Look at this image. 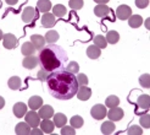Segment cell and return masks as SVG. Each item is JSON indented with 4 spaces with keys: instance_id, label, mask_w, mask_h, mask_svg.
<instances>
[{
    "instance_id": "obj_15",
    "label": "cell",
    "mask_w": 150,
    "mask_h": 135,
    "mask_svg": "<svg viewBox=\"0 0 150 135\" xmlns=\"http://www.w3.org/2000/svg\"><path fill=\"white\" fill-rule=\"evenodd\" d=\"M38 114L43 119H49V118H51L52 116H54V108H52L51 106H49V104H44V106H42L39 108Z\"/></svg>"
},
{
    "instance_id": "obj_46",
    "label": "cell",
    "mask_w": 150,
    "mask_h": 135,
    "mask_svg": "<svg viewBox=\"0 0 150 135\" xmlns=\"http://www.w3.org/2000/svg\"><path fill=\"white\" fill-rule=\"evenodd\" d=\"M149 21H150V19H146V20H145V27H146V28L150 27V22H149Z\"/></svg>"
},
{
    "instance_id": "obj_28",
    "label": "cell",
    "mask_w": 150,
    "mask_h": 135,
    "mask_svg": "<svg viewBox=\"0 0 150 135\" xmlns=\"http://www.w3.org/2000/svg\"><path fill=\"white\" fill-rule=\"evenodd\" d=\"M52 14L55 17H64L66 15V7L61 4H57L52 7Z\"/></svg>"
},
{
    "instance_id": "obj_18",
    "label": "cell",
    "mask_w": 150,
    "mask_h": 135,
    "mask_svg": "<svg viewBox=\"0 0 150 135\" xmlns=\"http://www.w3.org/2000/svg\"><path fill=\"white\" fill-rule=\"evenodd\" d=\"M40 129L43 130V133H45V134H51L52 131H54V128H55V124L52 121H50V118L49 119H44L43 122H40Z\"/></svg>"
},
{
    "instance_id": "obj_9",
    "label": "cell",
    "mask_w": 150,
    "mask_h": 135,
    "mask_svg": "<svg viewBox=\"0 0 150 135\" xmlns=\"http://www.w3.org/2000/svg\"><path fill=\"white\" fill-rule=\"evenodd\" d=\"M40 22H42V26H43V27H45V28H51L52 26L56 24V20H55L54 14L44 12V15H43V17H42Z\"/></svg>"
},
{
    "instance_id": "obj_31",
    "label": "cell",
    "mask_w": 150,
    "mask_h": 135,
    "mask_svg": "<svg viewBox=\"0 0 150 135\" xmlns=\"http://www.w3.org/2000/svg\"><path fill=\"white\" fill-rule=\"evenodd\" d=\"M70 123H71V126H73L74 129H78V128H82V125L84 124V121L81 116H73L70 119Z\"/></svg>"
},
{
    "instance_id": "obj_38",
    "label": "cell",
    "mask_w": 150,
    "mask_h": 135,
    "mask_svg": "<svg viewBox=\"0 0 150 135\" xmlns=\"http://www.w3.org/2000/svg\"><path fill=\"white\" fill-rule=\"evenodd\" d=\"M128 134L129 135H142L143 134V129L139 125H132L128 129Z\"/></svg>"
},
{
    "instance_id": "obj_43",
    "label": "cell",
    "mask_w": 150,
    "mask_h": 135,
    "mask_svg": "<svg viewBox=\"0 0 150 135\" xmlns=\"http://www.w3.org/2000/svg\"><path fill=\"white\" fill-rule=\"evenodd\" d=\"M6 4H9V5H15V4H17L18 0H5Z\"/></svg>"
},
{
    "instance_id": "obj_14",
    "label": "cell",
    "mask_w": 150,
    "mask_h": 135,
    "mask_svg": "<svg viewBox=\"0 0 150 135\" xmlns=\"http://www.w3.org/2000/svg\"><path fill=\"white\" fill-rule=\"evenodd\" d=\"M22 65H23V68H26V69L32 70L38 65V58L34 55H27V57H25L23 62H22Z\"/></svg>"
},
{
    "instance_id": "obj_5",
    "label": "cell",
    "mask_w": 150,
    "mask_h": 135,
    "mask_svg": "<svg viewBox=\"0 0 150 135\" xmlns=\"http://www.w3.org/2000/svg\"><path fill=\"white\" fill-rule=\"evenodd\" d=\"M3 44H4V47L6 49H13V48H16L17 47V44H18V41L17 38L15 37L12 33H6L3 36Z\"/></svg>"
},
{
    "instance_id": "obj_33",
    "label": "cell",
    "mask_w": 150,
    "mask_h": 135,
    "mask_svg": "<svg viewBox=\"0 0 150 135\" xmlns=\"http://www.w3.org/2000/svg\"><path fill=\"white\" fill-rule=\"evenodd\" d=\"M65 70H67L69 73H71V74H78V70H79V65H78V63L77 62H71V63H69L67 64V66L65 68Z\"/></svg>"
},
{
    "instance_id": "obj_26",
    "label": "cell",
    "mask_w": 150,
    "mask_h": 135,
    "mask_svg": "<svg viewBox=\"0 0 150 135\" xmlns=\"http://www.w3.org/2000/svg\"><path fill=\"white\" fill-rule=\"evenodd\" d=\"M7 85H9V87L11 90H13V91H15V90H18L21 87L22 81H21V79L18 76H11L9 79V81H7Z\"/></svg>"
},
{
    "instance_id": "obj_44",
    "label": "cell",
    "mask_w": 150,
    "mask_h": 135,
    "mask_svg": "<svg viewBox=\"0 0 150 135\" xmlns=\"http://www.w3.org/2000/svg\"><path fill=\"white\" fill-rule=\"evenodd\" d=\"M4 106H5V100L1 96H0V109H3V108H4Z\"/></svg>"
},
{
    "instance_id": "obj_22",
    "label": "cell",
    "mask_w": 150,
    "mask_h": 135,
    "mask_svg": "<svg viewBox=\"0 0 150 135\" xmlns=\"http://www.w3.org/2000/svg\"><path fill=\"white\" fill-rule=\"evenodd\" d=\"M101 54V49L99 47H96L95 44H93V46H89L87 48V55L88 58L91 59H98Z\"/></svg>"
},
{
    "instance_id": "obj_6",
    "label": "cell",
    "mask_w": 150,
    "mask_h": 135,
    "mask_svg": "<svg viewBox=\"0 0 150 135\" xmlns=\"http://www.w3.org/2000/svg\"><path fill=\"white\" fill-rule=\"evenodd\" d=\"M108 118L112 122H118L121 121L125 116V112L122 108H118V107H114V108H110V111L106 113Z\"/></svg>"
},
{
    "instance_id": "obj_21",
    "label": "cell",
    "mask_w": 150,
    "mask_h": 135,
    "mask_svg": "<svg viewBox=\"0 0 150 135\" xmlns=\"http://www.w3.org/2000/svg\"><path fill=\"white\" fill-rule=\"evenodd\" d=\"M142 24H143V19L140 15H131L128 17V25L132 28H138L142 26Z\"/></svg>"
},
{
    "instance_id": "obj_17",
    "label": "cell",
    "mask_w": 150,
    "mask_h": 135,
    "mask_svg": "<svg viewBox=\"0 0 150 135\" xmlns=\"http://www.w3.org/2000/svg\"><path fill=\"white\" fill-rule=\"evenodd\" d=\"M137 106L144 111H148L150 107V96L149 95H142L137 100Z\"/></svg>"
},
{
    "instance_id": "obj_1",
    "label": "cell",
    "mask_w": 150,
    "mask_h": 135,
    "mask_svg": "<svg viewBox=\"0 0 150 135\" xmlns=\"http://www.w3.org/2000/svg\"><path fill=\"white\" fill-rule=\"evenodd\" d=\"M47 82L50 95L61 101L71 100L73 96H76L79 86L74 74H71L64 69L51 71L47 79Z\"/></svg>"
},
{
    "instance_id": "obj_3",
    "label": "cell",
    "mask_w": 150,
    "mask_h": 135,
    "mask_svg": "<svg viewBox=\"0 0 150 135\" xmlns=\"http://www.w3.org/2000/svg\"><path fill=\"white\" fill-rule=\"evenodd\" d=\"M106 106H103V104H95V106L92 107L91 109V114L94 119H96V121H101V119H104L105 117H106Z\"/></svg>"
},
{
    "instance_id": "obj_45",
    "label": "cell",
    "mask_w": 150,
    "mask_h": 135,
    "mask_svg": "<svg viewBox=\"0 0 150 135\" xmlns=\"http://www.w3.org/2000/svg\"><path fill=\"white\" fill-rule=\"evenodd\" d=\"M94 1H95L96 4H108L110 0H94Z\"/></svg>"
},
{
    "instance_id": "obj_42",
    "label": "cell",
    "mask_w": 150,
    "mask_h": 135,
    "mask_svg": "<svg viewBox=\"0 0 150 135\" xmlns=\"http://www.w3.org/2000/svg\"><path fill=\"white\" fill-rule=\"evenodd\" d=\"M31 134L32 135H43V130L42 129H37V128H32L31 129Z\"/></svg>"
},
{
    "instance_id": "obj_32",
    "label": "cell",
    "mask_w": 150,
    "mask_h": 135,
    "mask_svg": "<svg viewBox=\"0 0 150 135\" xmlns=\"http://www.w3.org/2000/svg\"><path fill=\"white\" fill-rule=\"evenodd\" d=\"M59 37L60 36H59V33L56 31H48L44 38H45V42L51 44V43H55L56 41H59Z\"/></svg>"
},
{
    "instance_id": "obj_34",
    "label": "cell",
    "mask_w": 150,
    "mask_h": 135,
    "mask_svg": "<svg viewBox=\"0 0 150 135\" xmlns=\"http://www.w3.org/2000/svg\"><path fill=\"white\" fill-rule=\"evenodd\" d=\"M69 5L72 10H81L84 5V1L83 0H70Z\"/></svg>"
},
{
    "instance_id": "obj_41",
    "label": "cell",
    "mask_w": 150,
    "mask_h": 135,
    "mask_svg": "<svg viewBox=\"0 0 150 135\" xmlns=\"http://www.w3.org/2000/svg\"><path fill=\"white\" fill-rule=\"evenodd\" d=\"M136 5L139 9H145L149 5V0H136Z\"/></svg>"
},
{
    "instance_id": "obj_47",
    "label": "cell",
    "mask_w": 150,
    "mask_h": 135,
    "mask_svg": "<svg viewBox=\"0 0 150 135\" xmlns=\"http://www.w3.org/2000/svg\"><path fill=\"white\" fill-rule=\"evenodd\" d=\"M3 36H4V34H3V31H1V29H0V41L3 39Z\"/></svg>"
},
{
    "instance_id": "obj_30",
    "label": "cell",
    "mask_w": 150,
    "mask_h": 135,
    "mask_svg": "<svg viewBox=\"0 0 150 135\" xmlns=\"http://www.w3.org/2000/svg\"><path fill=\"white\" fill-rule=\"evenodd\" d=\"M94 44L96 47H99L100 49H104V48H106L108 42H106V38H105L103 34H98V36L94 37Z\"/></svg>"
},
{
    "instance_id": "obj_2",
    "label": "cell",
    "mask_w": 150,
    "mask_h": 135,
    "mask_svg": "<svg viewBox=\"0 0 150 135\" xmlns=\"http://www.w3.org/2000/svg\"><path fill=\"white\" fill-rule=\"evenodd\" d=\"M66 62L67 54L65 49L54 43L40 49L38 55V63L40 64V68L49 73L57 69H64Z\"/></svg>"
},
{
    "instance_id": "obj_12",
    "label": "cell",
    "mask_w": 150,
    "mask_h": 135,
    "mask_svg": "<svg viewBox=\"0 0 150 135\" xmlns=\"http://www.w3.org/2000/svg\"><path fill=\"white\" fill-rule=\"evenodd\" d=\"M35 16H37V12L34 10V7L27 6V7H25L23 12H22V21L28 24V22H31L33 19H35Z\"/></svg>"
},
{
    "instance_id": "obj_36",
    "label": "cell",
    "mask_w": 150,
    "mask_h": 135,
    "mask_svg": "<svg viewBox=\"0 0 150 135\" xmlns=\"http://www.w3.org/2000/svg\"><path fill=\"white\" fill-rule=\"evenodd\" d=\"M76 79H77V82H78L79 86H87L88 82H89L88 76H87L86 74H78L77 76H76Z\"/></svg>"
},
{
    "instance_id": "obj_19",
    "label": "cell",
    "mask_w": 150,
    "mask_h": 135,
    "mask_svg": "<svg viewBox=\"0 0 150 135\" xmlns=\"http://www.w3.org/2000/svg\"><path fill=\"white\" fill-rule=\"evenodd\" d=\"M42 106H43V100L39 96H32L31 98L28 100V107L33 111L39 109Z\"/></svg>"
},
{
    "instance_id": "obj_16",
    "label": "cell",
    "mask_w": 150,
    "mask_h": 135,
    "mask_svg": "<svg viewBox=\"0 0 150 135\" xmlns=\"http://www.w3.org/2000/svg\"><path fill=\"white\" fill-rule=\"evenodd\" d=\"M31 126L27 122H21L16 125V128H15V133L17 135H28L31 134Z\"/></svg>"
},
{
    "instance_id": "obj_35",
    "label": "cell",
    "mask_w": 150,
    "mask_h": 135,
    "mask_svg": "<svg viewBox=\"0 0 150 135\" xmlns=\"http://www.w3.org/2000/svg\"><path fill=\"white\" fill-rule=\"evenodd\" d=\"M139 84L143 86L144 88H149L150 87V75L149 74H143L139 78Z\"/></svg>"
},
{
    "instance_id": "obj_29",
    "label": "cell",
    "mask_w": 150,
    "mask_h": 135,
    "mask_svg": "<svg viewBox=\"0 0 150 135\" xmlns=\"http://www.w3.org/2000/svg\"><path fill=\"white\" fill-rule=\"evenodd\" d=\"M120 104V100H118V97L117 96H114V95H111L109 96L106 100H105V106L109 107V108H114V107H117Z\"/></svg>"
},
{
    "instance_id": "obj_40",
    "label": "cell",
    "mask_w": 150,
    "mask_h": 135,
    "mask_svg": "<svg viewBox=\"0 0 150 135\" xmlns=\"http://www.w3.org/2000/svg\"><path fill=\"white\" fill-rule=\"evenodd\" d=\"M49 71H47V70H44V69H40L39 71H38V74H37V78H38V80L39 81H47V79H48V76H49Z\"/></svg>"
},
{
    "instance_id": "obj_11",
    "label": "cell",
    "mask_w": 150,
    "mask_h": 135,
    "mask_svg": "<svg viewBox=\"0 0 150 135\" xmlns=\"http://www.w3.org/2000/svg\"><path fill=\"white\" fill-rule=\"evenodd\" d=\"M77 97L78 100L81 101H88L89 98H91L92 96V90L87 87V86H78V90H77Z\"/></svg>"
},
{
    "instance_id": "obj_20",
    "label": "cell",
    "mask_w": 150,
    "mask_h": 135,
    "mask_svg": "<svg viewBox=\"0 0 150 135\" xmlns=\"http://www.w3.org/2000/svg\"><path fill=\"white\" fill-rule=\"evenodd\" d=\"M115 129H116V126H115V124H114V122H112V121L104 122V123L101 124V126H100L101 133H103V134H105V135L112 134V133L115 131Z\"/></svg>"
},
{
    "instance_id": "obj_8",
    "label": "cell",
    "mask_w": 150,
    "mask_h": 135,
    "mask_svg": "<svg viewBox=\"0 0 150 135\" xmlns=\"http://www.w3.org/2000/svg\"><path fill=\"white\" fill-rule=\"evenodd\" d=\"M111 9L106 5V4H98L95 7H94V14H95V16H98V17H108L109 16V14H110Z\"/></svg>"
},
{
    "instance_id": "obj_10",
    "label": "cell",
    "mask_w": 150,
    "mask_h": 135,
    "mask_svg": "<svg viewBox=\"0 0 150 135\" xmlns=\"http://www.w3.org/2000/svg\"><path fill=\"white\" fill-rule=\"evenodd\" d=\"M12 112H13V114L16 116L17 118L25 117L26 113H27V104H25L23 102H17V103H15L13 107H12Z\"/></svg>"
},
{
    "instance_id": "obj_7",
    "label": "cell",
    "mask_w": 150,
    "mask_h": 135,
    "mask_svg": "<svg viewBox=\"0 0 150 135\" xmlns=\"http://www.w3.org/2000/svg\"><path fill=\"white\" fill-rule=\"evenodd\" d=\"M132 15V9L128 5H120L116 10V16L120 20H128Z\"/></svg>"
},
{
    "instance_id": "obj_4",
    "label": "cell",
    "mask_w": 150,
    "mask_h": 135,
    "mask_svg": "<svg viewBox=\"0 0 150 135\" xmlns=\"http://www.w3.org/2000/svg\"><path fill=\"white\" fill-rule=\"evenodd\" d=\"M25 119H26V122L29 124L31 128H37V126H39V124H40V117L33 109L27 112L26 116H25Z\"/></svg>"
},
{
    "instance_id": "obj_39",
    "label": "cell",
    "mask_w": 150,
    "mask_h": 135,
    "mask_svg": "<svg viewBox=\"0 0 150 135\" xmlns=\"http://www.w3.org/2000/svg\"><path fill=\"white\" fill-rule=\"evenodd\" d=\"M60 134H61V135H74V134H76V130H74L73 126H66V125H64L61 128Z\"/></svg>"
},
{
    "instance_id": "obj_27",
    "label": "cell",
    "mask_w": 150,
    "mask_h": 135,
    "mask_svg": "<svg viewBox=\"0 0 150 135\" xmlns=\"http://www.w3.org/2000/svg\"><path fill=\"white\" fill-rule=\"evenodd\" d=\"M106 42L108 43H110V44H116L118 41H120V34H118V32L117 31H109L108 32V34H106Z\"/></svg>"
},
{
    "instance_id": "obj_24",
    "label": "cell",
    "mask_w": 150,
    "mask_h": 135,
    "mask_svg": "<svg viewBox=\"0 0 150 135\" xmlns=\"http://www.w3.org/2000/svg\"><path fill=\"white\" fill-rule=\"evenodd\" d=\"M21 52H22V54H23L25 57H27V55H33L34 52H35V48H34V46L32 44V42H26V43L22 44Z\"/></svg>"
},
{
    "instance_id": "obj_37",
    "label": "cell",
    "mask_w": 150,
    "mask_h": 135,
    "mask_svg": "<svg viewBox=\"0 0 150 135\" xmlns=\"http://www.w3.org/2000/svg\"><path fill=\"white\" fill-rule=\"evenodd\" d=\"M139 122H140V125L143 126V128H145V129L150 128V116L149 114L142 116L140 119H139Z\"/></svg>"
},
{
    "instance_id": "obj_13",
    "label": "cell",
    "mask_w": 150,
    "mask_h": 135,
    "mask_svg": "<svg viewBox=\"0 0 150 135\" xmlns=\"http://www.w3.org/2000/svg\"><path fill=\"white\" fill-rule=\"evenodd\" d=\"M31 42H32V44L34 46V48L37 50H40V49H43L44 47H45V38L40 34L31 36Z\"/></svg>"
},
{
    "instance_id": "obj_23",
    "label": "cell",
    "mask_w": 150,
    "mask_h": 135,
    "mask_svg": "<svg viewBox=\"0 0 150 135\" xmlns=\"http://www.w3.org/2000/svg\"><path fill=\"white\" fill-rule=\"evenodd\" d=\"M52 117H54V124H55V126H57V128H62L64 125H66L67 118H66V116L64 113H56Z\"/></svg>"
},
{
    "instance_id": "obj_25",
    "label": "cell",
    "mask_w": 150,
    "mask_h": 135,
    "mask_svg": "<svg viewBox=\"0 0 150 135\" xmlns=\"http://www.w3.org/2000/svg\"><path fill=\"white\" fill-rule=\"evenodd\" d=\"M37 9L42 12H48L51 9V3L50 0H38L37 1Z\"/></svg>"
}]
</instances>
